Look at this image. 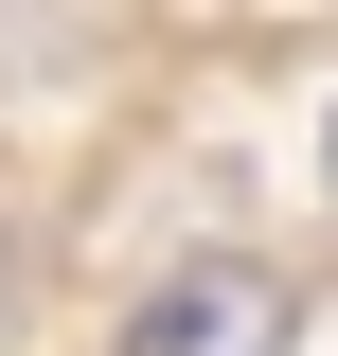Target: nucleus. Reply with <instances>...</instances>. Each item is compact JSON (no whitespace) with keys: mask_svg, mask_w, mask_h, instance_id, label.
Returning a JSON list of instances; mask_svg holds the SVG:
<instances>
[{"mask_svg":"<svg viewBox=\"0 0 338 356\" xmlns=\"http://www.w3.org/2000/svg\"><path fill=\"white\" fill-rule=\"evenodd\" d=\"M125 356H285V267H178L125 321Z\"/></svg>","mask_w":338,"mask_h":356,"instance_id":"nucleus-1","label":"nucleus"}]
</instances>
